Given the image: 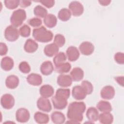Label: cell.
<instances>
[{"instance_id":"cell-33","label":"cell","mask_w":124,"mask_h":124,"mask_svg":"<svg viewBox=\"0 0 124 124\" xmlns=\"http://www.w3.org/2000/svg\"><path fill=\"white\" fill-rule=\"evenodd\" d=\"M67 57L65 54L63 52L58 53L54 57L53 61V62L56 66H57L62 63L64 62L66 60Z\"/></svg>"},{"instance_id":"cell-14","label":"cell","mask_w":124,"mask_h":124,"mask_svg":"<svg viewBox=\"0 0 124 124\" xmlns=\"http://www.w3.org/2000/svg\"><path fill=\"white\" fill-rule=\"evenodd\" d=\"M27 82L33 86H39L42 83V78L39 74L31 73L27 77Z\"/></svg>"},{"instance_id":"cell-17","label":"cell","mask_w":124,"mask_h":124,"mask_svg":"<svg viewBox=\"0 0 124 124\" xmlns=\"http://www.w3.org/2000/svg\"><path fill=\"white\" fill-rule=\"evenodd\" d=\"M54 67L53 64L49 61H45L40 66V71L44 75H49L52 73Z\"/></svg>"},{"instance_id":"cell-10","label":"cell","mask_w":124,"mask_h":124,"mask_svg":"<svg viewBox=\"0 0 124 124\" xmlns=\"http://www.w3.org/2000/svg\"><path fill=\"white\" fill-rule=\"evenodd\" d=\"M94 47L93 45L88 41L82 42L79 46V49L82 54L84 55H90L94 51Z\"/></svg>"},{"instance_id":"cell-16","label":"cell","mask_w":124,"mask_h":124,"mask_svg":"<svg viewBox=\"0 0 124 124\" xmlns=\"http://www.w3.org/2000/svg\"><path fill=\"white\" fill-rule=\"evenodd\" d=\"M39 92L42 97L47 98L53 95L54 90L51 85L49 84H45L40 87Z\"/></svg>"},{"instance_id":"cell-44","label":"cell","mask_w":124,"mask_h":124,"mask_svg":"<svg viewBox=\"0 0 124 124\" xmlns=\"http://www.w3.org/2000/svg\"><path fill=\"white\" fill-rule=\"evenodd\" d=\"M116 81L120 85L122 86H124V77L123 76H120V77H117L114 78Z\"/></svg>"},{"instance_id":"cell-2","label":"cell","mask_w":124,"mask_h":124,"mask_svg":"<svg viewBox=\"0 0 124 124\" xmlns=\"http://www.w3.org/2000/svg\"><path fill=\"white\" fill-rule=\"evenodd\" d=\"M32 36L38 42L47 43L52 40L53 34L51 31L47 30L44 26H41L33 30Z\"/></svg>"},{"instance_id":"cell-41","label":"cell","mask_w":124,"mask_h":124,"mask_svg":"<svg viewBox=\"0 0 124 124\" xmlns=\"http://www.w3.org/2000/svg\"><path fill=\"white\" fill-rule=\"evenodd\" d=\"M39 2L44 5L45 7L50 8L54 6L55 4V0H40Z\"/></svg>"},{"instance_id":"cell-20","label":"cell","mask_w":124,"mask_h":124,"mask_svg":"<svg viewBox=\"0 0 124 124\" xmlns=\"http://www.w3.org/2000/svg\"><path fill=\"white\" fill-rule=\"evenodd\" d=\"M52 102L54 108L57 109H63L67 105V100L62 99L54 96L52 97Z\"/></svg>"},{"instance_id":"cell-9","label":"cell","mask_w":124,"mask_h":124,"mask_svg":"<svg viewBox=\"0 0 124 124\" xmlns=\"http://www.w3.org/2000/svg\"><path fill=\"white\" fill-rule=\"evenodd\" d=\"M16 120L20 123H26L30 118V114L28 109L25 108H20L16 110Z\"/></svg>"},{"instance_id":"cell-3","label":"cell","mask_w":124,"mask_h":124,"mask_svg":"<svg viewBox=\"0 0 124 124\" xmlns=\"http://www.w3.org/2000/svg\"><path fill=\"white\" fill-rule=\"evenodd\" d=\"M26 18V11L23 9H18L14 11L10 17L11 25L17 28L21 26Z\"/></svg>"},{"instance_id":"cell-28","label":"cell","mask_w":124,"mask_h":124,"mask_svg":"<svg viewBox=\"0 0 124 124\" xmlns=\"http://www.w3.org/2000/svg\"><path fill=\"white\" fill-rule=\"evenodd\" d=\"M97 108L101 112H110L112 110V107L110 103L106 101L101 100L96 105Z\"/></svg>"},{"instance_id":"cell-31","label":"cell","mask_w":124,"mask_h":124,"mask_svg":"<svg viewBox=\"0 0 124 124\" xmlns=\"http://www.w3.org/2000/svg\"><path fill=\"white\" fill-rule=\"evenodd\" d=\"M33 13L36 16L43 18L45 17L47 15V11L41 5H38L34 8Z\"/></svg>"},{"instance_id":"cell-24","label":"cell","mask_w":124,"mask_h":124,"mask_svg":"<svg viewBox=\"0 0 124 124\" xmlns=\"http://www.w3.org/2000/svg\"><path fill=\"white\" fill-rule=\"evenodd\" d=\"M44 23L45 25L49 28H52L54 27L57 23V19L56 16L52 14H47L44 19Z\"/></svg>"},{"instance_id":"cell-32","label":"cell","mask_w":124,"mask_h":124,"mask_svg":"<svg viewBox=\"0 0 124 124\" xmlns=\"http://www.w3.org/2000/svg\"><path fill=\"white\" fill-rule=\"evenodd\" d=\"M70 95V91L69 89H58L56 92L55 96L57 97L67 100Z\"/></svg>"},{"instance_id":"cell-45","label":"cell","mask_w":124,"mask_h":124,"mask_svg":"<svg viewBox=\"0 0 124 124\" xmlns=\"http://www.w3.org/2000/svg\"><path fill=\"white\" fill-rule=\"evenodd\" d=\"M111 1L110 0H101L98 1L99 3L103 6H107L109 5Z\"/></svg>"},{"instance_id":"cell-36","label":"cell","mask_w":124,"mask_h":124,"mask_svg":"<svg viewBox=\"0 0 124 124\" xmlns=\"http://www.w3.org/2000/svg\"><path fill=\"white\" fill-rule=\"evenodd\" d=\"M18 31L19 34L23 37H27L31 34V28L26 24L21 26Z\"/></svg>"},{"instance_id":"cell-27","label":"cell","mask_w":124,"mask_h":124,"mask_svg":"<svg viewBox=\"0 0 124 124\" xmlns=\"http://www.w3.org/2000/svg\"><path fill=\"white\" fill-rule=\"evenodd\" d=\"M34 119L37 123L40 124H46L49 122V120L47 114L40 111H37L34 114Z\"/></svg>"},{"instance_id":"cell-42","label":"cell","mask_w":124,"mask_h":124,"mask_svg":"<svg viewBox=\"0 0 124 124\" xmlns=\"http://www.w3.org/2000/svg\"><path fill=\"white\" fill-rule=\"evenodd\" d=\"M8 52V47L7 45L3 43H0V54L1 56L5 55Z\"/></svg>"},{"instance_id":"cell-38","label":"cell","mask_w":124,"mask_h":124,"mask_svg":"<svg viewBox=\"0 0 124 124\" xmlns=\"http://www.w3.org/2000/svg\"><path fill=\"white\" fill-rule=\"evenodd\" d=\"M29 24L32 27H39L42 23L41 19L38 17H33L28 21Z\"/></svg>"},{"instance_id":"cell-11","label":"cell","mask_w":124,"mask_h":124,"mask_svg":"<svg viewBox=\"0 0 124 124\" xmlns=\"http://www.w3.org/2000/svg\"><path fill=\"white\" fill-rule=\"evenodd\" d=\"M115 94L114 88L110 85H107L104 87L100 92L101 97L107 100H110L112 99Z\"/></svg>"},{"instance_id":"cell-25","label":"cell","mask_w":124,"mask_h":124,"mask_svg":"<svg viewBox=\"0 0 124 124\" xmlns=\"http://www.w3.org/2000/svg\"><path fill=\"white\" fill-rule=\"evenodd\" d=\"M98 120L101 124H110L113 121V116L109 112H103L99 115Z\"/></svg>"},{"instance_id":"cell-12","label":"cell","mask_w":124,"mask_h":124,"mask_svg":"<svg viewBox=\"0 0 124 124\" xmlns=\"http://www.w3.org/2000/svg\"><path fill=\"white\" fill-rule=\"evenodd\" d=\"M72 79L69 75L61 74L57 79V82L58 85L62 87H67L70 86L72 83Z\"/></svg>"},{"instance_id":"cell-6","label":"cell","mask_w":124,"mask_h":124,"mask_svg":"<svg viewBox=\"0 0 124 124\" xmlns=\"http://www.w3.org/2000/svg\"><path fill=\"white\" fill-rule=\"evenodd\" d=\"M15 100L13 96L9 93H6L2 95L0 99L1 106L6 109L12 108L15 105Z\"/></svg>"},{"instance_id":"cell-23","label":"cell","mask_w":124,"mask_h":124,"mask_svg":"<svg viewBox=\"0 0 124 124\" xmlns=\"http://www.w3.org/2000/svg\"><path fill=\"white\" fill-rule=\"evenodd\" d=\"M70 76L73 80L79 81L83 78L84 71L80 67H75L71 71Z\"/></svg>"},{"instance_id":"cell-29","label":"cell","mask_w":124,"mask_h":124,"mask_svg":"<svg viewBox=\"0 0 124 124\" xmlns=\"http://www.w3.org/2000/svg\"><path fill=\"white\" fill-rule=\"evenodd\" d=\"M71 68V65L69 62H64L55 66V71L61 74L66 73L70 71Z\"/></svg>"},{"instance_id":"cell-1","label":"cell","mask_w":124,"mask_h":124,"mask_svg":"<svg viewBox=\"0 0 124 124\" xmlns=\"http://www.w3.org/2000/svg\"><path fill=\"white\" fill-rule=\"evenodd\" d=\"M86 108V105L83 102L75 101L71 103L68 107L67 116L69 121L67 123L79 124L83 120V114Z\"/></svg>"},{"instance_id":"cell-34","label":"cell","mask_w":124,"mask_h":124,"mask_svg":"<svg viewBox=\"0 0 124 124\" xmlns=\"http://www.w3.org/2000/svg\"><path fill=\"white\" fill-rule=\"evenodd\" d=\"M65 38L64 36L61 34H57L55 35L54 39V43L58 47H62L65 44Z\"/></svg>"},{"instance_id":"cell-7","label":"cell","mask_w":124,"mask_h":124,"mask_svg":"<svg viewBox=\"0 0 124 124\" xmlns=\"http://www.w3.org/2000/svg\"><path fill=\"white\" fill-rule=\"evenodd\" d=\"M72 95L75 99L81 100L84 99L88 94L86 91L82 86L77 85L73 88Z\"/></svg>"},{"instance_id":"cell-40","label":"cell","mask_w":124,"mask_h":124,"mask_svg":"<svg viewBox=\"0 0 124 124\" xmlns=\"http://www.w3.org/2000/svg\"><path fill=\"white\" fill-rule=\"evenodd\" d=\"M114 60L117 63L120 64H123L124 63V54L120 52L115 53L114 55Z\"/></svg>"},{"instance_id":"cell-18","label":"cell","mask_w":124,"mask_h":124,"mask_svg":"<svg viewBox=\"0 0 124 124\" xmlns=\"http://www.w3.org/2000/svg\"><path fill=\"white\" fill-rule=\"evenodd\" d=\"M59 47L54 43H51L45 46L44 51L45 55L48 57H52L56 55L59 51Z\"/></svg>"},{"instance_id":"cell-39","label":"cell","mask_w":124,"mask_h":124,"mask_svg":"<svg viewBox=\"0 0 124 124\" xmlns=\"http://www.w3.org/2000/svg\"><path fill=\"white\" fill-rule=\"evenodd\" d=\"M87 92V94H90L93 91V86L92 84L88 80H83L81 84Z\"/></svg>"},{"instance_id":"cell-22","label":"cell","mask_w":124,"mask_h":124,"mask_svg":"<svg viewBox=\"0 0 124 124\" xmlns=\"http://www.w3.org/2000/svg\"><path fill=\"white\" fill-rule=\"evenodd\" d=\"M86 116L91 123H93L98 120L99 112L95 108L90 107L87 110Z\"/></svg>"},{"instance_id":"cell-21","label":"cell","mask_w":124,"mask_h":124,"mask_svg":"<svg viewBox=\"0 0 124 124\" xmlns=\"http://www.w3.org/2000/svg\"><path fill=\"white\" fill-rule=\"evenodd\" d=\"M14 65V62L13 59L9 56L4 57L1 60L0 66L4 71H10L13 68Z\"/></svg>"},{"instance_id":"cell-43","label":"cell","mask_w":124,"mask_h":124,"mask_svg":"<svg viewBox=\"0 0 124 124\" xmlns=\"http://www.w3.org/2000/svg\"><path fill=\"white\" fill-rule=\"evenodd\" d=\"M31 4V1L30 0H20L19 5L21 7L25 8L29 6Z\"/></svg>"},{"instance_id":"cell-15","label":"cell","mask_w":124,"mask_h":124,"mask_svg":"<svg viewBox=\"0 0 124 124\" xmlns=\"http://www.w3.org/2000/svg\"><path fill=\"white\" fill-rule=\"evenodd\" d=\"M19 82L18 78L16 75H10L8 76L5 80L6 86L10 89H14L16 88Z\"/></svg>"},{"instance_id":"cell-8","label":"cell","mask_w":124,"mask_h":124,"mask_svg":"<svg viewBox=\"0 0 124 124\" xmlns=\"http://www.w3.org/2000/svg\"><path fill=\"white\" fill-rule=\"evenodd\" d=\"M37 107L41 110L48 112L52 109L51 103L49 99L43 97H40L37 101Z\"/></svg>"},{"instance_id":"cell-4","label":"cell","mask_w":124,"mask_h":124,"mask_svg":"<svg viewBox=\"0 0 124 124\" xmlns=\"http://www.w3.org/2000/svg\"><path fill=\"white\" fill-rule=\"evenodd\" d=\"M19 33L17 29L12 26H7L4 31V37L5 39L10 42L16 41L19 37Z\"/></svg>"},{"instance_id":"cell-26","label":"cell","mask_w":124,"mask_h":124,"mask_svg":"<svg viewBox=\"0 0 124 124\" xmlns=\"http://www.w3.org/2000/svg\"><path fill=\"white\" fill-rule=\"evenodd\" d=\"M51 119L53 123L56 124H63L65 120L64 115L60 111L53 112L51 115Z\"/></svg>"},{"instance_id":"cell-37","label":"cell","mask_w":124,"mask_h":124,"mask_svg":"<svg viewBox=\"0 0 124 124\" xmlns=\"http://www.w3.org/2000/svg\"><path fill=\"white\" fill-rule=\"evenodd\" d=\"M18 68L22 73L24 74H28L31 71V67L30 65L27 62L25 61L21 62L19 63Z\"/></svg>"},{"instance_id":"cell-13","label":"cell","mask_w":124,"mask_h":124,"mask_svg":"<svg viewBox=\"0 0 124 124\" xmlns=\"http://www.w3.org/2000/svg\"><path fill=\"white\" fill-rule=\"evenodd\" d=\"M66 55L68 60L70 62L77 61L79 57V52L78 49L74 46L68 47L66 50Z\"/></svg>"},{"instance_id":"cell-30","label":"cell","mask_w":124,"mask_h":124,"mask_svg":"<svg viewBox=\"0 0 124 124\" xmlns=\"http://www.w3.org/2000/svg\"><path fill=\"white\" fill-rule=\"evenodd\" d=\"M58 18L62 21H68L71 16V13L69 9L62 8L61 9L58 14Z\"/></svg>"},{"instance_id":"cell-19","label":"cell","mask_w":124,"mask_h":124,"mask_svg":"<svg viewBox=\"0 0 124 124\" xmlns=\"http://www.w3.org/2000/svg\"><path fill=\"white\" fill-rule=\"evenodd\" d=\"M38 48V44L31 39H27L24 46L25 51L28 53L34 52L37 50Z\"/></svg>"},{"instance_id":"cell-5","label":"cell","mask_w":124,"mask_h":124,"mask_svg":"<svg viewBox=\"0 0 124 124\" xmlns=\"http://www.w3.org/2000/svg\"><path fill=\"white\" fill-rule=\"evenodd\" d=\"M68 8L71 14L75 16H80L84 11L83 5L78 1H71L68 5Z\"/></svg>"},{"instance_id":"cell-35","label":"cell","mask_w":124,"mask_h":124,"mask_svg":"<svg viewBox=\"0 0 124 124\" xmlns=\"http://www.w3.org/2000/svg\"><path fill=\"white\" fill-rule=\"evenodd\" d=\"M20 0H5L4 4L7 8L13 10L18 7L19 5Z\"/></svg>"}]
</instances>
